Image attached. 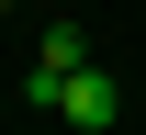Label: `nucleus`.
Listing matches in <instances>:
<instances>
[{
	"instance_id": "nucleus-1",
	"label": "nucleus",
	"mask_w": 146,
	"mask_h": 135,
	"mask_svg": "<svg viewBox=\"0 0 146 135\" xmlns=\"http://www.w3.org/2000/svg\"><path fill=\"white\" fill-rule=\"evenodd\" d=\"M79 68H90V34H79V23H45V45H34V79H23V90H34V101H56Z\"/></svg>"
},
{
	"instance_id": "nucleus-2",
	"label": "nucleus",
	"mask_w": 146,
	"mask_h": 135,
	"mask_svg": "<svg viewBox=\"0 0 146 135\" xmlns=\"http://www.w3.org/2000/svg\"><path fill=\"white\" fill-rule=\"evenodd\" d=\"M56 113H68L79 135H112V124H124V90H112V79H101V68H79V79H68V90H56Z\"/></svg>"
},
{
	"instance_id": "nucleus-3",
	"label": "nucleus",
	"mask_w": 146,
	"mask_h": 135,
	"mask_svg": "<svg viewBox=\"0 0 146 135\" xmlns=\"http://www.w3.org/2000/svg\"><path fill=\"white\" fill-rule=\"evenodd\" d=\"M0 11H11V0H0Z\"/></svg>"
}]
</instances>
